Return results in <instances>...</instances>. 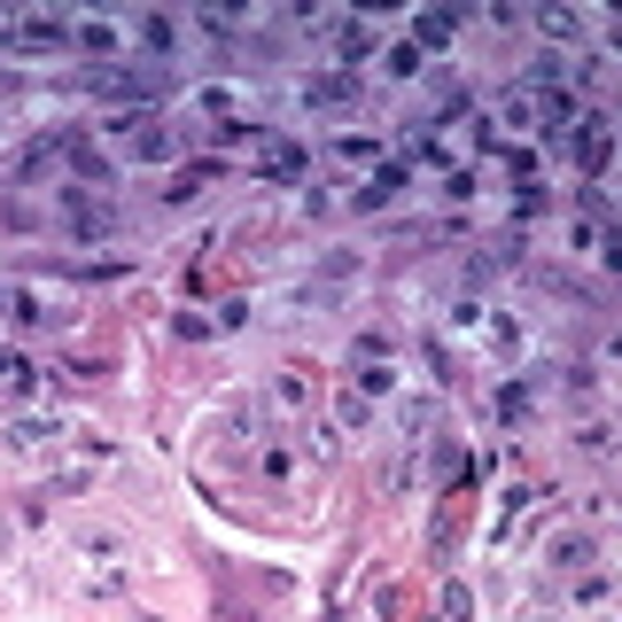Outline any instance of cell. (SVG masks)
<instances>
[{"mask_svg":"<svg viewBox=\"0 0 622 622\" xmlns=\"http://www.w3.org/2000/svg\"><path fill=\"white\" fill-rule=\"evenodd\" d=\"M102 94H125V102H156L164 94V71H94Z\"/></svg>","mask_w":622,"mask_h":622,"instance_id":"1","label":"cell"},{"mask_svg":"<svg viewBox=\"0 0 622 622\" xmlns=\"http://www.w3.org/2000/svg\"><path fill=\"white\" fill-rule=\"evenodd\" d=\"M351 94H359L351 71H335V79H312V86H304V102H351Z\"/></svg>","mask_w":622,"mask_h":622,"instance_id":"2","label":"cell"}]
</instances>
